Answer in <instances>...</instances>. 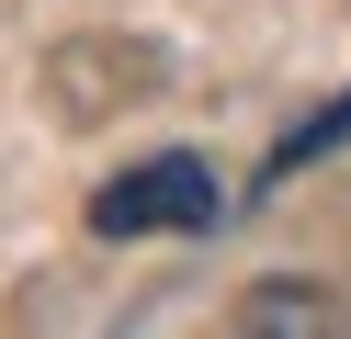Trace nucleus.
<instances>
[{
  "label": "nucleus",
  "instance_id": "nucleus-2",
  "mask_svg": "<svg viewBox=\"0 0 351 339\" xmlns=\"http://www.w3.org/2000/svg\"><path fill=\"white\" fill-rule=\"evenodd\" d=\"M238 328H340V305H328V294H306V283H272V294H250V305H238Z\"/></svg>",
  "mask_w": 351,
  "mask_h": 339
},
{
  "label": "nucleus",
  "instance_id": "nucleus-3",
  "mask_svg": "<svg viewBox=\"0 0 351 339\" xmlns=\"http://www.w3.org/2000/svg\"><path fill=\"white\" fill-rule=\"evenodd\" d=\"M340 136H351V102H328L317 125H295V136H283V158H272V170H306V158H328Z\"/></svg>",
  "mask_w": 351,
  "mask_h": 339
},
{
  "label": "nucleus",
  "instance_id": "nucleus-1",
  "mask_svg": "<svg viewBox=\"0 0 351 339\" xmlns=\"http://www.w3.org/2000/svg\"><path fill=\"white\" fill-rule=\"evenodd\" d=\"M227 215V192H215V170L204 158H136V170H114L91 192V226L102 238H193V226H215Z\"/></svg>",
  "mask_w": 351,
  "mask_h": 339
}]
</instances>
